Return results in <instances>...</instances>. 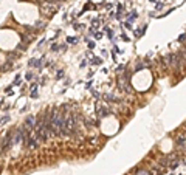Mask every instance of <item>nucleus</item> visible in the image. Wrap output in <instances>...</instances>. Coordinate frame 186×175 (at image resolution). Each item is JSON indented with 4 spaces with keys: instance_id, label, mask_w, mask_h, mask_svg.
<instances>
[{
    "instance_id": "obj_1",
    "label": "nucleus",
    "mask_w": 186,
    "mask_h": 175,
    "mask_svg": "<svg viewBox=\"0 0 186 175\" xmlns=\"http://www.w3.org/2000/svg\"><path fill=\"white\" fill-rule=\"evenodd\" d=\"M58 6H59V3H53V2H48V0H44V2L40 3V13L45 14L47 17H51L53 14L56 13Z\"/></svg>"
},
{
    "instance_id": "obj_2",
    "label": "nucleus",
    "mask_w": 186,
    "mask_h": 175,
    "mask_svg": "<svg viewBox=\"0 0 186 175\" xmlns=\"http://www.w3.org/2000/svg\"><path fill=\"white\" fill-rule=\"evenodd\" d=\"M118 87L121 90H126V92H132V89H130V85H129V82H127V78L124 74H121L120 76V79H118Z\"/></svg>"
},
{
    "instance_id": "obj_3",
    "label": "nucleus",
    "mask_w": 186,
    "mask_h": 175,
    "mask_svg": "<svg viewBox=\"0 0 186 175\" xmlns=\"http://www.w3.org/2000/svg\"><path fill=\"white\" fill-rule=\"evenodd\" d=\"M36 127V124H34V116H28L25 121V129H26V133H31V130Z\"/></svg>"
},
{
    "instance_id": "obj_4",
    "label": "nucleus",
    "mask_w": 186,
    "mask_h": 175,
    "mask_svg": "<svg viewBox=\"0 0 186 175\" xmlns=\"http://www.w3.org/2000/svg\"><path fill=\"white\" fill-rule=\"evenodd\" d=\"M175 144H177V146H180V147H185V146H186L185 136H183V135H178L177 138H175Z\"/></svg>"
},
{
    "instance_id": "obj_5",
    "label": "nucleus",
    "mask_w": 186,
    "mask_h": 175,
    "mask_svg": "<svg viewBox=\"0 0 186 175\" xmlns=\"http://www.w3.org/2000/svg\"><path fill=\"white\" fill-rule=\"evenodd\" d=\"M98 112H99V116L102 118L104 115H109V107L107 105H98Z\"/></svg>"
},
{
    "instance_id": "obj_6",
    "label": "nucleus",
    "mask_w": 186,
    "mask_h": 175,
    "mask_svg": "<svg viewBox=\"0 0 186 175\" xmlns=\"http://www.w3.org/2000/svg\"><path fill=\"white\" fill-rule=\"evenodd\" d=\"M135 175H152V174H150V170H147V169H136Z\"/></svg>"
},
{
    "instance_id": "obj_7",
    "label": "nucleus",
    "mask_w": 186,
    "mask_h": 175,
    "mask_svg": "<svg viewBox=\"0 0 186 175\" xmlns=\"http://www.w3.org/2000/svg\"><path fill=\"white\" fill-rule=\"evenodd\" d=\"M92 64H95V65H99V64H101V59H99V58H93V56H92Z\"/></svg>"
},
{
    "instance_id": "obj_8",
    "label": "nucleus",
    "mask_w": 186,
    "mask_h": 175,
    "mask_svg": "<svg viewBox=\"0 0 186 175\" xmlns=\"http://www.w3.org/2000/svg\"><path fill=\"white\" fill-rule=\"evenodd\" d=\"M178 40H180L181 44L185 45V48H186V34H181V36H180V39H178Z\"/></svg>"
},
{
    "instance_id": "obj_9",
    "label": "nucleus",
    "mask_w": 186,
    "mask_h": 175,
    "mask_svg": "<svg viewBox=\"0 0 186 175\" xmlns=\"http://www.w3.org/2000/svg\"><path fill=\"white\" fill-rule=\"evenodd\" d=\"M48 2H53V3H60L62 0H48Z\"/></svg>"
}]
</instances>
